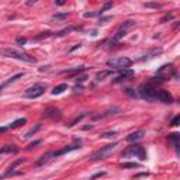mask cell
<instances>
[{"mask_svg":"<svg viewBox=\"0 0 180 180\" xmlns=\"http://www.w3.org/2000/svg\"><path fill=\"white\" fill-rule=\"evenodd\" d=\"M0 54L6 58H16V59H20V61H25V62H35L37 59L31 56L28 54H24V52H18L16 49H1Z\"/></svg>","mask_w":180,"mask_h":180,"instance_id":"obj_1","label":"cell"},{"mask_svg":"<svg viewBox=\"0 0 180 180\" xmlns=\"http://www.w3.org/2000/svg\"><path fill=\"white\" fill-rule=\"evenodd\" d=\"M156 92H158V89L153 86V85L146 83V85H142V86L139 87L138 96L142 97V99H145V100L152 102V100H156Z\"/></svg>","mask_w":180,"mask_h":180,"instance_id":"obj_2","label":"cell"},{"mask_svg":"<svg viewBox=\"0 0 180 180\" xmlns=\"http://www.w3.org/2000/svg\"><path fill=\"white\" fill-rule=\"evenodd\" d=\"M123 156L124 158H130V156H135L139 158L141 160H145L146 159V152L145 149L142 148L141 145H131L123 152Z\"/></svg>","mask_w":180,"mask_h":180,"instance_id":"obj_3","label":"cell"},{"mask_svg":"<svg viewBox=\"0 0 180 180\" xmlns=\"http://www.w3.org/2000/svg\"><path fill=\"white\" fill-rule=\"evenodd\" d=\"M131 63H132V61H131L130 58H127V56L116 58V59H110V61H107V65H109L110 68H114V69H118V71L130 68Z\"/></svg>","mask_w":180,"mask_h":180,"instance_id":"obj_4","label":"cell"},{"mask_svg":"<svg viewBox=\"0 0 180 180\" xmlns=\"http://www.w3.org/2000/svg\"><path fill=\"white\" fill-rule=\"evenodd\" d=\"M45 89H47L45 85L37 83V85H34V86L28 87V89L25 90L24 96H25L27 99H37V97H39V96H42V94L45 93Z\"/></svg>","mask_w":180,"mask_h":180,"instance_id":"obj_5","label":"cell"},{"mask_svg":"<svg viewBox=\"0 0 180 180\" xmlns=\"http://www.w3.org/2000/svg\"><path fill=\"white\" fill-rule=\"evenodd\" d=\"M116 146H117V142H114V144H109V145L103 146L100 151H97L96 153H93L92 159H93V160H97V159H103V158H107L110 153H113V152H114Z\"/></svg>","mask_w":180,"mask_h":180,"instance_id":"obj_6","label":"cell"},{"mask_svg":"<svg viewBox=\"0 0 180 180\" xmlns=\"http://www.w3.org/2000/svg\"><path fill=\"white\" fill-rule=\"evenodd\" d=\"M156 99L162 103H172L173 102L172 94L169 93L167 90H163V89H160V90L156 92Z\"/></svg>","mask_w":180,"mask_h":180,"instance_id":"obj_7","label":"cell"},{"mask_svg":"<svg viewBox=\"0 0 180 180\" xmlns=\"http://www.w3.org/2000/svg\"><path fill=\"white\" fill-rule=\"evenodd\" d=\"M134 76V71L132 69H130V68H127V69H121L120 71V76L117 79H114L113 80V83H120V82H123V80H125V79H130Z\"/></svg>","mask_w":180,"mask_h":180,"instance_id":"obj_8","label":"cell"},{"mask_svg":"<svg viewBox=\"0 0 180 180\" xmlns=\"http://www.w3.org/2000/svg\"><path fill=\"white\" fill-rule=\"evenodd\" d=\"M79 148H80V145H78V144H75V145H69V146H65V148L61 149V151L54 152V158L61 156V155H65V153H68V152H71V151H76V149H79Z\"/></svg>","mask_w":180,"mask_h":180,"instance_id":"obj_9","label":"cell"},{"mask_svg":"<svg viewBox=\"0 0 180 180\" xmlns=\"http://www.w3.org/2000/svg\"><path fill=\"white\" fill-rule=\"evenodd\" d=\"M44 117L47 118H58L61 117V111L58 109H47L44 111Z\"/></svg>","mask_w":180,"mask_h":180,"instance_id":"obj_10","label":"cell"},{"mask_svg":"<svg viewBox=\"0 0 180 180\" xmlns=\"http://www.w3.org/2000/svg\"><path fill=\"white\" fill-rule=\"evenodd\" d=\"M120 110L118 109H111V110H107V111H104L102 114H97V116H94V120H100V118H106V117H110V116H114V114H117Z\"/></svg>","mask_w":180,"mask_h":180,"instance_id":"obj_11","label":"cell"},{"mask_svg":"<svg viewBox=\"0 0 180 180\" xmlns=\"http://www.w3.org/2000/svg\"><path fill=\"white\" fill-rule=\"evenodd\" d=\"M52 158H54V152H48V153H45V155H42V156H41V159H39L38 162H37V166L45 165L47 162H49Z\"/></svg>","mask_w":180,"mask_h":180,"instance_id":"obj_12","label":"cell"},{"mask_svg":"<svg viewBox=\"0 0 180 180\" xmlns=\"http://www.w3.org/2000/svg\"><path fill=\"white\" fill-rule=\"evenodd\" d=\"M142 137H144V131H135V132L130 134V135L127 137V141H130V142L138 141V139H141Z\"/></svg>","mask_w":180,"mask_h":180,"instance_id":"obj_13","label":"cell"},{"mask_svg":"<svg viewBox=\"0 0 180 180\" xmlns=\"http://www.w3.org/2000/svg\"><path fill=\"white\" fill-rule=\"evenodd\" d=\"M24 76V73H17V75H14V76H11V78L8 79V80H6V82H3L1 85H0V90L3 89V87H6V86H8L10 83H13V82H16L17 79H20V78H23Z\"/></svg>","mask_w":180,"mask_h":180,"instance_id":"obj_14","label":"cell"},{"mask_svg":"<svg viewBox=\"0 0 180 180\" xmlns=\"http://www.w3.org/2000/svg\"><path fill=\"white\" fill-rule=\"evenodd\" d=\"M162 52V48H158V49H152L151 52L148 54H145L144 56L141 58V61H146V59H151V58H153V56H158V55Z\"/></svg>","mask_w":180,"mask_h":180,"instance_id":"obj_15","label":"cell"},{"mask_svg":"<svg viewBox=\"0 0 180 180\" xmlns=\"http://www.w3.org/2000/svg\"><path fill=\"white\" fill-rule=\"evenodd\" d=\"M17 151H18V148L16 145H6L0 149V153H16Z\"/></svg>","mask_w":180,"mask_h":180,"instance_id":"obj_16","label":"cell"},{"mask_svg":"<svg viewBox=\"0 0 180 180\" xmlns=\"http://www.w3.org/2000/svg\"><path fill=\"white\" fill-rule=\"evenodd\" d=\"M137 21H134V20H127L124 23L120 25V30H123V31H127V30H130V28H132L134 25H135Z\"/></svg>","mask_w":180,"mask_h":180,"instance_id":"obj_17","label":"cell"},{"mask_svg":"<svg viewBox=\"0 0 180 180\" xmlns=\"http://www.w3.org/2000/svg\"><path fill=\"white\" fill-rule=\"evenodd\" d=\"M66 89H68V85L62 83V85H59V86H55L54 89H52V94H54V96H56V94H61V93H63Z\"/></svg>","mask_w":180,"mask_h":180,"instance_id":"obj_18","label":"cell"},{"mask_svg":"<svg viewBox=\"0 0 180 180\" xmlns=\"http://www.w3.org/2000/svg\"><path fill=\"white\" fill-rule=\"evenodd\" d=\"M39 128H41V124H35V125L32 127L31 130H30V131H28V132H25V135H24V138H25V139H27V138H31L32 135H34V134L37 132V131H38Z\"/></svg>","mask_w":180,"mask_h":180,"instance_id":"obj_19","label":"cell"},{"mask_svg":"<svg viewBox=\"0 0 180 180\" xmlns=\"http://www.w3.org/2000/svg\"><path fill=\"white\" fill-rule=\"evenodd\" d=\"M111 73H113V71H102L96 75V79H97V80H104V79L107 78V76H110Z\"/></svg>","mask_w":180,"mask_h":180,"instance_id":"obj_20","label":"cell"},{"mask_svg":"<svg viewBox=\"0 0 180 180\" xmlns=\"http://www.w3.org/2000/svg\"><path fill=\"white\" fill-rule=\"evenodd\" d=\"M25 123H27L25 118H18V120H16V121H13L8 127H10V128H17V127H20V125H24Z\"/></svg>","mask_w":180,"mask_h":180,"instance_id":"obj_21","label":"cell"},{"mask_svg":"<svg viewBox=\"0 0 180 180\" xmlns=\"http://www.w3.org/2000/svg\"><path fill=\"white\" fill-rule=\"evenodd\" d=\"M75 30H79V27H68V28H65L62 31H58L55 35L56 37H62V35H65V34H68V32H71V31H75Z\"/></svg>","mask_w":180,"mask_h":180,"instance_id":"obj_22","label":"cell"},{"mask_svg":"<svg viewBox=\"0 0 180 180\" xmlns=\"http://www.w3.org/2000/svg\"><path fill=\"white\" fill-rule=\"evenodd\" d=\"M141 165L137 163V162H130V163H123L121 165V167L123 169H135V167H139Z\"/></svg>","mask_w":180,"mask_h":180,"instance_id":"obj_23","label":"cell"},{"mask_svg":"<svg viewBox=\"0 0 180 180\" xmlns=\"http://www.w3.org/2000/svg\"><path fill=\"white\" fill-rule=\"evenodd\" d=\"M82 71H86V66H79V68L68 69V71H63V73H80Z\"/></svg>","mask_w":180,"mask_h":180,"instance_id":"obj_24","label":"cell"},{"mask_svg":"<svg viewBox=\"0 0 180 180\" xmlns=\"http://www.w3.org/2000/svg\"><path fill=\"white\" fill-rule=\"evenodd\" d=\"M127 31H123V30H118V32L114 35V38H113V42H117V41H120V39L123 38V37H125Z\"/></svg>","mask_w":180,"mask_h":180,"instance_id":"obj_25","label":"cell"},{"mask_svg":"<svg viewBox=\"0 0 180 180\" xmlns=\"http://www.w3.org/2000/svg\"><path fill=\"white\" fill-rule=\"evenodd\" d=\"M169 139H170V141H172L173 144L177 146V145H179V134H177V132L170 134V135H169Z\"/></svg>","mask_w":180,"mask_h":180,"instance_id":"obj_26","label":"cell"},{"mask_svg":"<svg viewBox=\"0 0 180 180\" xmlns=\"http://www.w3.org/2000/svg\"><path fill=\"white\" fill-rule=\"evenodd\" d=\"M65 18H68V13H59L52 16V20H65Z\"/></svg>","mask_w":180,"mask_h":180,"instance_id":"obj_27","label":"cell"},{"mask_svg":"<svg viewBox=\"0 0 180 180\" xmlns=\"http://www.w3.org/2000/svg\"><path fill=\"white\" fill-rule=\"evenodd\" d=\"M85 116H86V114H82V116H79V117H76V118H75V120H73V121H72V123H69V124H66V125H68V127H73V125H75V124H76V123H79V121H80L82 118L85 117Z\"/></svg>","mask_w":180,"mask_h":180,"instance_id":"obj_28","label":"cell"},{"mask_svg":"<svg viewBox=\"0 0 180 180\" xmlns=\"http://www.w3.org/2000/svg\"><path fill=\"white\" fill-rule=\"evenodd\" d=\"M117 132L116 131H111V132H104L102 134V138H113V137H116Z\"/></svg>","mask_w":180,"mask_h":180,"instance_id":"obj_29","label":"cell"},{"mask_svg":"<svg viewBox=\"0 0 180 180\" xmlns=\"http://www.w3.org/2000/svg\"><path fill=\"white\" fill-rule=\"evenodd\" d=\"M125 93L130 94L131 97H139V96H138V93H137L135 90H132V89H125Z\"/></svg>","mask_w":180,"mask_h":180,"instance_id":"obj_30","label":"cell"},{"mask_svg":"<svg viewBox=\"0 0 180 180\" xmlns=\"http://www.w3.org/2000/svg\"><path fill=\"white\" fill-rule=\"evenodd\" d=\"M144 6H145V7H152V8H160L162 7L160 4H155V3H145Z\"/></svg>","mask_w":180,"mask_h":180,"instance_id":"obj_31","label":"cell"},{"mask_svg":"<svg viewBox=\"0 0 180 180\" xmlns=\"http://www.w3.org/2000/svg\"><path fill=\"white\" fill-rule=\"evenodd\" d=\"M111 7H113V3H111V1H110V3H106V4L103 6V8L100 10V13L103 14V11H106V10H109V8H111Z\"/></svg>","mask_w":180,"mask_h":180,"instance_id":"obj_32","label":"cell"},{"mask_svg":"<svg viewBox=\"0 0 180 180\" xmlns=\"http://www.w3.org/2000/svg\"><path fill=\"white\" fill-rule=\"evenodd\" d=\"M97 14H102L100 11H92V13H85V17L86 18H89V17H94V16H97Z\"/></svg>","mask_w":180,"mask_h":180,"instance_id":"obj_33","label":"cell"},{"mask_svg":"<svg viewBox=\"0 0 180 180\" xmlns=\"http://www.w3.org/2000/svg\"><path fill=\"white\" fill-rule=\"evenodd\" d=\"M170 18H173V14H166V16L160 20V23H166V21H167V20H170Z\"/></svg>","mask_w":180,"mask_h":180,"instance_id":"obj_34","label":"cell"},{"mask_svg":"<svg viewBox=\"0 0 180 180\" xmlns=\"http://www.w3.org/2000/svg\"><path fill=\"white\" fill-rule=\"evenodd\" d=\"M179 121H180L179 116H177V117H174V118H173V121H172V125L173 127H177V125H179Z\"/></svg>","mask_w":180,"mask_h":180,"instance_id":"obj_35","label":"cell"},{"mask_svg":"<svg viewBox=\"0 0 180 180\" xmlns=\"http://www.w3.org/2000/svg\"><path fill=\"white\" fill-rule=\"evenodd\" d=\"M104 174H106V172H99V173H96L94 176H92L90 180H94V179H97V177H100V176H104Z\"/></svg>","mask_w":180,"mask_h":180,"instance_id":"obj_36","label":"cell"},{"mask_svg":"<svg viewBox=\"0 0 180 180\" xmlns=\"http://www.w3.org/2000/svg\"><path fill=\"white\" fill-rule=\"evenodd\" d=\"M39 144H41V141L38 139V141H35V142H32V144H30V145H28V148H27V149L30 151V149H32L34 146H37V145H39Z\"/></svg>","mask_w":180,"mask_h":180,"instance_id":"obj_37","label":"cell"},{"mask_svg":"<svg viewBox=\"0 0 180 180\" xmlns=\"http://www.w3.org/2000/svg\"><path fill=\"white\" fill-rule=\"evenodd\" d=\"M49 35H51V32H42V34L38 35L35 39H42V38H45V37H49Z\"/></svg>","mask_w":180,"mask_h":180,"instance_id":"obj_38","label":"cell"},{"mask_svg":"<svg viewBox=\"0 0 180 180\" xmlns=\"http://www.w3.org/2000/svg\"><path fill=\"white\" fill-rule=\"evenodd\" d=\"M21 162H23V159H18V160H16V162H14V163L11 165V166H10V170H13V169H14V167H16L17 165H20V163H21Z\"/></svg>","mask_w":180,"mask_h":180,"instance_id":"obj_39","label":"cell"},{"mask_svg":"<svg viewBox=\"0 0 180 180\" xmlns=\"http://www.w3.org/2000/svg\"><path fill=\"white\" fill-rule=\"evenodd\" d=\"M86 79H87V76L86 75H83V76H78V78H75V80H76V82H85Z\"/></svg>","mask_w":180,"mask_h":180,"instance_id":"obj_40","label":"cell"},{"mask_svg":"<svg viewBox=\"0 0 180 180\" xmlns=\"http://www.w3.org/2000/svg\"><path fill=\"white\" fill-rule=\"evenodd\" d=\"M109 20H111V17H102L99 24H106V21H109Z\"/></svg>","mask_w":180,"mask_h":180,"instance_id":"obj_41","label":"cell"},{"mask_svg":"<svg viewBox=\"0 0 180 180\" xmlns=\"http://www.w3.org/2000/svg\"><path fill=\"white\" fill-rule=\"evenodd\" d=\"M25 42H27L25 38H17V44H20V45H24Z\"/></svg>","mask_w":180,"mask_h":180,"instance_id":"obj_42","label":"cell"},{"mask_svg":"<svg viewBox=\"0 0 180 180\" xmlns=\"http://www.w3.org/2000/svg\"><path fill=\"white\" fill-rule=\"evenodd\" d=\"M6 131H7V127H0V134L6 132Z\"/></svg>","mask_w":180,"mask_h":180,"instance_id":"obj_43","label":"cell"},{"mask_svg":"<svg viewBox=\"0 0 180 180\" xmlns=\"http://www.w3.org/2000/svg\"><path fill=\"white\" fill-rule=\"evenodd\" d=\"M93 128V125H85L83 127V130H92Z\"/></svg>","mask_w":180,"mask_h":180,"instance_id":"obj_44","label":"cell"},{"mask_svg":"<svg viewBox=\"0 0 180 180\" xmlns=\"http://www.w3.org/2000/svg\"><path fill=\"white\" fill-rule=\"evenodd\" d=\"M78 48H80V44H78V45H75V47H73V48H72V49H71V52H72V51H75V49H78Z\"/></svg>","mask_w":180,"mask_h":180,"instance_id":"obj_45","label":"cell"},{"mask_svg":"<svg viewBox=\"0 0 180 180\" xmlns=\"http://www.w3.org/2000/svg\"><path fill=\"white\" fill-rule=\"evenodd\" d=\"M55 3H56V4H59V6H62V4H65V1H62V0H61V1H55Z\"/></svg>","mask_w":180,"mask_h":180,"instance_id":"obj_46","label":"cell"}]
</instances>
